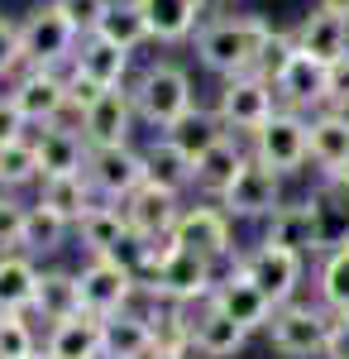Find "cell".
<instances>
[{"label":"cell","instance_id":"obj_1","mask_svg":"<svg viewBox=\"0 0 349 359\" xmlns=\"http://www.w3.org/2000/svg\"><path fill=\"white\" fill-rule=\"evenodd\" d=\"M268 34H273V25L264 15H215V20L201 25L191 48H196V62L206 72L230 82V77H244V72L259 67V53H264Z\"/></svg>","mask_w":349,"mask_h":359},{"label":"cell","instance_id":"obj_2","mask_svg":"<svg viewBox=\"0 0 349 359\" xmlns=\"http://www.w3.org/2000/svg\"><path fill=\"white\" fill-rule=\"evenodd\" d=\"M130 96H135V111H139V125H149L153 135L172 130L182 115L196 106V86H191V72L172 57H153L144 62L130 82Z\"/></svg>","mask_w":349,"mask_h":359},{"label":"cell","instance_id":"obj_3","mask_svg":"<svg viewBox=\"0 0 349 359\" xmlns=\"http://www.w3.org/2000/svg\"><path fill=\"white\" fill-rule=\"evenodd\" d=\"M330 326H335V311L316 297H296V302H282L268 321V345L273 355L282 359H325V340H330Z\"/></svg>","mask_w":349,"mask_h":359},{"label":"cell","instance_id":"obj_4","mask_svg":"<svg viewBox=\"0 0 349 359\" xmlns=\"http://www.w3.org/2000/svg\"><path fill=\"white\" fill-rule=\"evenodd\" d=\"M77 283H81V311L91 316H120V311H135V302L144 297V278L130 259L120 254H101V259H86L77 269Z\"/></svg>","mask_w":349,"mask_h":359},{"label":"cell","instance_id":"obj_5","mask_svg":"<svg viewBox=\"0 0 349 359\" xmlns=\"http://www.w3.org/2000/svg\"><path fill=\"white\" fill-rule=\"evenodd\" d=\"M20 43H25V67H72L81 34L53 0H43L20 20Z\"/></svg>","mask_w":349,"mask_h":359},{"label":"cell","instance_id":"obj_6","mask_svg":"<svg viewBox=\"0 0 349 359\" xmlns=\"http://www.w3.org/2000/svg\"><path fill=\"white\" fill-rule=\"evenodd\" d=\"M211 111L220 115V125H225L230 135L254 139L273 120V115H278V86L264 82V77H254V72L230 77V82H220Z\"/></svg>","mask_w":349,"mask_h":359},{"label":"cell","instance_id":"obj_7","mask_svg":"<svg viewBox=\"0 0 349 359\" xmlns=\"http://www.w3.org/2000/svg\"><path fill=\"white\" fill-rule=\"evenodd\" d=\"M5 91L20 106V115L29 120V130L72 120V82H67V67H25Z\"/></svg>","mask_w":349,"mask_h":359},{"label":"cell","instance_id":"obj_8","mask_svg":"<svg viewBox=\"0 0 349 359\" xmlns=\"http://www.w3.org/2000/svg\"><path fill=\"white\" fill-rule=\"evenodd\" d=\"M235 225L230 221V211L220 206V201H187L182 206V221L172 230V240L191 254H201V259H211V264H235L240 259V249H235Z\"/></svg>","mask_w":349,"mask_h":359},{"label":"cell","instance_id":"obj_9","mask_svg":"<svg viewBox=\"0 0 349 359\" xmlns=\"http://www.w3.org/2000/svg\"><path fill=\"white\" fill-rule=\"evenodd\" d=\"M235 269L254 278V283H259V287L273 297V306L296 302V297H301V287H306V254L282 249V245H268V240L240 249Z\"/></svg>","mask_w":349,"mask_h":359},{"label":"cell","instance_id":"obj_10","mask_svg":"<svg viewBox=\"0 0 349 359\" xmlns=\"http://www.w3.org/2000/svg\"><path fill=\"white\" fill-rule=\"evenodd\" d=\"M249 154H254L259 163L278 168L282 177H296L301 168L311 163V115L282 111V106H278V115L249 139Z\"/></svg>","mask_w":349,"mask_h":359},{"label":"cell","instance_id":"obj_11","mask_svg":"<svg viewBox=\"0 0 349 359\" xmlns=\"http://www.w3.org/2000/svg\"><path fill=\"white\" fill-rule=\"evenodd\" d=\"M215 283H220V264L201 259V254H191V249H177L153 278H144V297H153V302H177V306H196V302H211Z\"/></svg>","mask_w":349,"mask_h":359},{"label":"cell","instance_id":"obj_12","mask_svg":"<svg viewBox=\"0 0 349 359\" xmlns=\"http://www.w3.org/2000/svg\"><path fill=\"white\" fill-rule=\"evenodd\" d=\"M287 177L278 172V168H268V163H259L254 154H249V163L240 168V177L230 182V192L220 196V206L230 211V221H268L273 211L287 201Z\"/></svg>","mask_w":349,"mask_h":359},{"label":"cell","instance_id":"obj_13","mask_svg":"<svg viewBox=\"0 0 349 359\" xmlns=\"http://www.w3.org/2000/svg\"><path fill=\"white\" fill-rule=\"evenodd\" d=\"M86 177L101 201H125L130 192H139L149 182V168H144V149L139 144H106V149H91L86 154Z\"/></svg>","mask_w":349,"mask_h":359},{"label":"cell","instance_id":"obj_14","mask_svg":"<svg viewBox=\"0 0 349 359\" xmlns=\"http://www.w3.org/2000/svg\"><path fill=\"white\" fill-rule=\"evenodd\" d=\"M316 221V259L349 245V172H316V187L306 192Z\"/></svg>","mask_w":349,"mask_h":359},{"label":"cell","instance_id":"obj_15","mask_svg":"<svg viewBox=\"0 0 349 359\" xmlns=\"http://www.w3.org/2000/svg\"><path fill=\"white\" fill-rule=\"evenodd\" d=\"M77 130L86 135L91 149H106V144H135L139 130V111L130 86H115V91H101L86 111L77 115Z\"/></svg>","mask_w":349,"mask_h":359},{"label":"cell","instance_id":"obj_16","mask_svg":"<svg viewBox=\"0 0 349 359\" xmlns=\"http://www.w3.org/2000/svg\"><path fill=\"white\" fill-rule=\"evenodd\" d=\"M211 302L225 311V316H235L244 331L254 335V331H268V321H273V297L254 283L249 273H240L235 264H225V273H220V283H215V292H211Z\"/></svg>","mask_w":349,"mask_h":359},{"label":"cell","instance_id":"obj_17","mask_svg":"<svg viewBox=\"0 0 349 359\" xmlns=\"http://www.w3.org/2000/svg\"><path fill=\"white\" fill-rule=\"evenodd\" d=\"M125 216H130V230H135V240H163V235H172L177 221H182V196L167 192V187H153V182H144L139 192H130L125 201Z\"/></svg>","mask_w":349,"mask_h":359},{"label":"cell","instance_id":"obj_18","mask_svg":"<svg viewBox=\"0 0 349 359\" xmlns=\"http://www.w3.org/2000/svg\"><path fill=\"white\" fill-rule=\"evenodd\" d=\"M67 72H77L81 82L101 86V91H115V86H130V82H135V53H125V48L106 43L101 34H86Z\"/></svg>","mask_w":349,"mask_h":359},{"label":"cell","instance_id":"obj_19","mask_svg":"<svg viewBox=\"0 0 349 359\" xmlns=\"http://www.w3.org/2000/svg\"><path fill=\"white\" fill-rule=\"evenodd\" d=\"M77 245L86 249V259H101V254H130L135 245V230H130V216L120 201H96L86 216L77 221Z\"/></svg>","mask_w":349,"mask_h":359},{"label":"cell","instance_id":"obj_20","mask_svg":"<svg viewBox=\"0 0 349 359\" xmlns=\"http://www.w3.org/2000/svg\"><path fill=\"white\" fill-rule=\"evenodd\" d=\"M296 48L306 57H316V62H340V57L349 53V15H340V10H325V5H316V10H306L301 20H296L292 29Z\"/></svg>","mask_w":349,"mask_h":359},{"label":"cell","instance_id":"obj_21","mask_svg":"<svg viewBox=\"0 0 349 359\" xmlns=\"http://www.w3.org/2000/svg\"><path fill=\"white\" fill-rule=\"evenodd\" d=\"M43 355L48 359H106V321L77 311L43 331Z\"/></svg>","mask_w":349,"mask_h":359},{"label":"cell","instance_id":"obj_22","mask_svg":"<svg viewBox=\"0 0 349 359\" xmlns=\"http://www.w3.org/2000/svg\"><path fill=\"white\" fill-rule=\"evenodd\" d=\"M144 20H149V34L163 48H177V43H191L201 25H206V5L201 0H139Z\"/></svg>","mask_w":349,"mask_h":359},{"label":"cell","instance_id":"obj_23","mask_svg":"<svg viewBox=\"0 0 349 359\" xmlns=\"http://www.w3.org/2000/svg\"><path fill=\"white\" fill-rule=\"evenodd\" d=\"M34 149H39L43 177L86 172V154H91V144H86V135L77 130V120H57V125H43V130H34Z\"/></svg>","mask_w":349,"mask_h":359},{"label":"cell","instance_id":"obj_24","mask_svg":"<svg viewBox=\"0 0 349 359\" xmlns=\"http://www.w3.org/2000/svg\"><path fill=\"white\" fill-rule=\"evenodd\" d=\"M244 163H249V139L225 135L215 149H206L196 158V196L201 201H220V196L230 192V182L240 177Z\"/></svg>","mask_w":349,"mask_h":359},{"label":"cell","instance_id":"obj_25","mask_svg":"<svg viewBox=\"0 0 349 359\" xmlns=\"http://www.w3.org/2000/svg\"><path fill=\"white\" fill-rule=\"evenodd\" d=\"M144 168H149V182L153 187H167V192H177V196L196 192V158H191L177 139L153 135L144 144Z\"/></svg>","mask_w":349,"mask_h":359},{"label":"cell","instance_id":"obj_26","mask_svg":"<svg viewBox=\"0 0 349 359\" xmlns=\"http://www.w3.org/2000/svg\"><path fill=\"white\" fill-rule=\"evenodd\" d=\"M325 86H330V67L316 62V57H306V53H296V62L278 82V106L282 111L316 115V111H325Z\"/></svg>","mask_w":349,"mask_h":359},{"label":"cell","instance_id":"obj_27","mask_svg":"<svg viewBox=\"0 0 349 359\" xmlns=\"http://www.w3.org/2000/svg\"><path fill=\"white\" fill-rule=\"evenodd\" d=\"M191 345L201 359H235L249 345V331H244L235 316H225L215 302L196 306V326H191Z\"/></svg>","mask_w":349,"mask_h":359},{"label":"cell","instance_id":"obj_28","mask_svg":"<svg viewBox=\"0 0 349 359\" xmlns=\"http://www.w3.org/2000/svg\"><path fill=\"white\" fill-rule=\"evenodd\" d=\"M311 168L316 172H349V111L311 115Z\"/></svg>","mask_w":349,"mask_h":359},{"label":"cell","instance_id":"obj_29","mask_svg":"<svg viewBox=\"0 0 349 359\" xmlns=\"http://www.w3.org/2000/svg\"><path fill=\"white\" fill-rule=\"evenodd\" d=\"M81 311V283H77V269H62V264H48L43 278H39V297H34V311L43 326H57L67 316Z\"/></svg>","mask_w":349,"mask_h":359},{"label":"cell","instance_id":"obj_30","mask_svg":"<svg viewBox=\"0 0 349 359\" xmlns=\"http://www.w3.org/2000/svg\"><path fill=\"white\" fill-rule=\"evenodd\" d=\"M153 355H158V335H153V321L144 306L106 321V359H153Z\"/></svg>","mask_w":349,"mask_h":359},{"label":"cell","instance_id":"obj_31","mask_svg":"<svg viewBox=\"0 0 349 359\" xmlns=\"http://www.w3.org/2000/svg\"><path fill=\"white\" fill-rule=\"evenodd\" d=\"M34 201L48 206V211H57L67 225H77L101 196H96V187H91L86 172H62V177H43V182L34 187Z\"/></svg>","mask_w":349,"mask_h":359},{"label":"cell","instance_id":"obj_32","mask_svg":"<svg viewBox=\"0 0 349 359\" xmlns=\"http://www.w3.org/2000/svg\"><path fill=\"white\" fill-rule=\"evenodd\" d=\"M39 278H43V264L34 254H25V249L0 254V311H34Z\"/></svg>","mask_w":349,"mask_h":359},{"label":"cell","instance_id":"obj_33","mask_svg":"<svg viewBox=\"0 0 349 359\" xmlns=\"http://www.w3.org/2000/svg\"><path fill=\"white\" fill-rule=\"evenodd\" d=\"M264 240L268 245H282V249H296V254H316V221H311V201H282L264 221Z\"/></svg>","mask_w":349,"mask_h":359},{"label":"cell","instance_id":"obj_34","mask_svg":"<svg viewBox=\"0 0 349 359\" xmlns=\"http://www.w3.org/2000/svg\"><path fill=\"white\" fill-rule=\"evenodd\" d=\"M67 240H77V225H67L57 211H48V206H39V201H29V221H25V254H34L39 264L43 259H53V254H62L67 249Z\"/></svg>","mask_w":349,"mask_h":359},{"label":"cell","instance_id":"obj_35","mask_svg":"<svg viewBox=\"0 0 349 359\" xmlns=\"http://www.w3.org/2000/svg\"><path fill=\"white\" fill-rule=\"evenodd\" d=\"M96 34H101L106 43H115V48H125V53H139L144 43H153L139 0H110L106 15H101V25H96Z\"/></svg>","mask_w":349,"mask_h":359},{"label":"cell","instance_id":"obj_36","mask_svg":"<svg viewBox=\"0 0 349 359\" xmlns=\"http://www.w3.org/2000/svg\"><path fill=\"white\" fill-rule=\"evenodd\" d=\"M311 297L325 302L335 316H349V245L321 254V264L311 273Z\"/></svg>","mask_w":349,"mask_h":359},{"label":"cell","instance_id":"obj_37","mask_svg":"<svg viewBox=\"0 0 349 359\" xmlns=\"http://www.w3.org/2000/svg\"><path fill=\"white\" fill-rule=\"evenodd\" d=\"M43 182V163H39V149H34V135L15 139L0 149V192H29Z\"/></svg>","mask_w":349,"mask_h":359},{"label":"cell","instance_id":"obj_38","mask_svg":"<svg viewBox=\"0 0 349 359\" xmlns=\"http://www.w3.org/2000/svg\"><path fill=\"white\" fill-rule=\"evenodd\" d=\"M163 135H167V139H177V144L187 149L191 158H201V154H206V149H215V144L230 135V130L220 125V115H215L211 106H191V111L182 115V120H177L172 130H163Z\"/></svg>","mask_w":349,"mask_h":359},{"label":"cell","instance_id":"obj_39","mask_svg":"<svg viewBox=\"0 0 349 359\" xmlns=\"http://www.w3.org/2000/svg\"><path fill=\"white\" fill-rule=\"evenodd\" d=\"M43 340L34 331L29 311H0V359H39Z\"/></svg>","mask_w":349,"mask_h":359},{"label":"cell","instance_id":"obj_40","mask_svg":"<svg viewBox=\"0 0 349 359\" xmlns=\"http://www.w3.org/2000/svg\"><path fill=\"white\" fill-rule=\"evenodd\" d=\"M296 39H292V29H273L268 34V43H264V53H259V67H254V77H264V82H282V72L296 62Z\"/></svg>","mask_w":349,"mask_h":359},{"label":"cell","instance_id":"obj_41","mask_svg":"<svg viewBox=\"0 0 349 359\" xmlns=\"http://www.w3.org/2000/svg\"><path fill=\"white\" fill-rule=\"evenodd\" d=\"M25 221H29V201L20 192H0V254L25 245Z\"/></svg>","mask_w":349,"mask_h":359},{"label":"cell","instance_id":"obj_42","mask_svg":"<svg viewBox=\"0 0 349 359\" xmlns=\"http://www.w3.org/2000/svg\"><path fill=\"white\" fill-rule=\"evenodd\" d=\"M25 72V43H20V20L0 15V82L10 86Z\"/></svg>","mask_w":349,"mask_h":359},{"label":"cell","instance_id":"obj_43","mask_svg":"<svg viewBox=\"0 0 349 359\" xmlns=\"http://www.w3.org/2000/svg\"><path fill=\"white\" fill-rule=\"evenodd\" d=\"M57 10L77 25V34L86 39V34H96V25H101V15H106V5L110 0H53Z\"/></svg>","mask_w":349,"mask_h":359},{"label":"cell","instance_id":"obj_44","mask_svg":"<svg viewBox=\"0 0 349 359\" xmlns=\"http://www.w3.org/2000/svg\"><path fill=\"white\" fill-rule=\"evenodd\" d=\"M34 130H29V120L20 115V106L10 101V91H0V149L5 144H15V139H29Z\"/></svg>","mask_w":349,"mask_h":359},{"label":"cell","instance_id":"obj_45","mask_svg":"<svg viewBox=\"0 0 349 359\" xmlns=\"http://www.w3.org/2000/svg\"><path fill=\"white\" fill-rule=\"evenodd\" d=\"M325 106L330 111H349V53L330 62V86H325Z\"/></svg>","mask_w":349,"mask_h":359},{"label":"cell","instance_id":"obj_46","mask_svg":"<svg viewBox=\"0 0 349 359\" xmlns=\"http://www.w3.org/2000/svg\"><path fill=\"white\" fill-rule=\"evenodd\" d=\"M325 359H349V316H335L330 340H325Z\"/></svg>","mask_w":349,"mask_h":359},{"label":"cell","instance_id":"obj_47","mask_svg":"<svg viewBox=\"0 0 349 359\" xmlns=\"http://www.w3.org/2000/svg\"><path fill=\"white\" fill-rule=\"evenodd\" d=\"M153 359H201V355H196V350H182V355H177V350H158Z\"/></svg>","mask_w":349,"mask_h":359},{"label":"cell","instance_id":"obj_48","mask_svg":"<svg viewBox=\"0 0 349 359\" xmlns=\"http://www.w3.org/2000/svg\"><path fill=\"white\" fill-rule=\"evenodd\" d=\"M316 5H325V10H340V15H349V0H316Z\"/></svg>","mask_w":349,"mask_h":359},{"label":"cell","instance_id":"obj_49","mask_svg":"<svg viewBox=\"0 0 349 359\" xmlns=\"http://www.w3.org/2000/svg\"><path fill=\"white\" fill-rule=\"evenodd\" d=\"M206 10H225V5H235V0H201Z\"/></svg>","mask_w":349,"mask_h":359},{"label":"cell","instance_id":"obj_50","mask_svg":"<svg viewBox=\"0 0 349 359\" xmlns=\"http://www.w3.org/2000/svg\"><path fill=\"white\" fill-rule=\"evenodd\" d=\"M39 359H48V355H39Z\"/></svg>","mask_w":349,"mask_h":359}]
</instances>
